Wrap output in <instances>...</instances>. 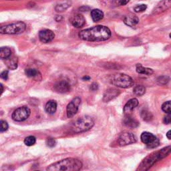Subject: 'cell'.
<instances>
[{
  "label": "cell",
  "mask_w": 171,
  "mask_h": 171,
  "mask_svg": "<svg viewBox=\"0 0 171 171\" xmlns=\"http://www.w3.org/2000/svg\"><path fill=\"white\" fill-rule=\"evenodd\" d=\"M79 37L88 42H102L108 40L111 37V31L104 26H96L88 29L80 31Z\"/></svg>",
  "instance_id": "1"
},
{
  "label": "cell",
  "mask_w": 171,
  "mask_h": 171,
  "mask_svg": "<svg viewBox=\"0 0 171 171\" xmlns=\"http://www.w3.org/2000/svg\"><path fill=\"white\" fill-rule=\"evenodd\" d=\"M82 167V163L78 159L67 158L50 164L46 169L49 171H78Z\"/></svg>",
  "instance_id": "2"
},
{
  "label": "cell",
  "mask_w": 171,
  "mask_h": 171,
  "mask_svg": "<svg viewBox=\"0 0 171 171\" xmlns=\"http://www.w3.org/2000/svg\"><path fill=\"white\" fill-rule=\"evenodd\" d=\"M94 125L93 118L90 116H84L75 121L71 126V130L74 133H80L86 132Z\"/></svg>",
  "instance_id": "3"
},
{
  "label": "cell",
  "mask_w": 171,
  "mask_h": 171,
  "mask_svg": "<svg viewBox=\"0 0 171 171\" xmlns=\"http://www.w3.org/2000/svg\"><path fill=\"white\" fill-rule=\"evenodd\" d=\"M111 83L117 87L122 88H130L134 85V80L128 75L125 74H116L111 78Z\"/></svg>",
  "instance_id": "4"
},
{
  "label": "cell",
  "mask_w": 171,
  "mask_h": 171,
  "mask_svg": "<svg viewBox=\"0 0 171 171\" xmlns=\"http://www.w3.org/2000/svg\"><path fill=\"white\" fill-rule=\"evenodd\" d=\"M26 29V25L23 22H17L0 27V33L2 34H20Z\"/></svg>",
  "instance_id": "5"
},
{
  "label": "cell",
  "mask_w": 171,
  "mask_h": 171,
  "mask_svg": "<svg viewBox=\"0 0 171 171\" xmlns=\"http://www.w3.org/2000/svg\"><path fill=\"white\" fill-rule=\"evenodd\" d=\"M171 153V146L166 147V148L163 149L161 150L154 153L148 156L145 160L144 163V167L149 166V167H150L151 165H153L156 161L161 160L162 159L166 157Z\"/></svg>",
  "instance_id": "6"
},
{
  "label": "cell",
  "mask_w": 171,
  "mask_h": 171,
  "mask_svg": "<svg viewBox=\"0 0 171 171\" xmlns=\"http://www.w3.org/2000/svg\"><path fill=\"white\" fill-rule=\"evenodd\" d=\"M140 139L149 149H154L159 146V140L157 137L149 132H144L140 136Z\"/></svg>",
  "instance_id": "7"
},
{
  "label": "cell",
  "mask_w": 171,
  "mask_h": 171,
  "mask_svg": "<svg viewBox=\"0 0 171 171\" xmlns=\"http://www.w3.org/2000/svg\"><path fill=\"white\" fill-rule=\"evenodd\" d=\"M31 114L30 109L27 106H23L17 108L12 114V119L16 122H22L27 120Z\"/></svg>",
  "instance_id": "8"
},
{
  "label": "cell",
  "mask_w": 171,
  "mask_h": 171,
  "mask_svg": "<svg viewBox=\"0 0 171 171\" xmlns=\"http://www.w3.org/2000/svg\"><path fill=\"white\" fill-rule=\"evenodd\" d=\"M81 103V98L77 96L72 99L66 107V114H67L68 118H72L76 115L78 111V108Z\"/></svg>",
  "instance_id": "9"
},
{
  "label": "cell",
  "mask_w": 171,
  "mask_h": 171,
  "mask_svg": "<svg viewBox=\"0 0 171 171\" xmlns=\"http://www.w3.org/2000/svg\"><path fill=\"white\" fill-rule=\"evenodd\" d=\"M136 142V138L134 134L128 132L121 133L118 139V142L120 146H126Z\"/></svg>",
  "instance_id": "10"
},
{
  "label": "cell",
  "mask_w": 171,
  "mask_h": 171,
  "mask_svg": "<svg viewBox=\"0 0 171 171\" xmlns=\"http://www.w3.org/2000/svg\"><path fill=\"white\" fill-rule=\"evenodd\" d=\"M171 7V0H162L160 1L156 6L154 8L152 12L153 15H158L161 13L167 11L168 9Z\"/></svg>",
  "instance_id": "11"
},
{
  "label": "cell",
  "mask_w": 171,
  "mask_h": 171,
  "mask_svg": "<svg viewBox=\"0 0 171 171\" xmlns=\"http://www.w3.org/2000/svg\"><path fill=\"white\" fill-rule=\"evenodd\" d=\"M54 89L56 92L61 93V94H64L67 93L70 91L71 86L70 84L67 80H60V81L56 82L55 85L54 86Z\"/></svg>",
  "instance_id": "12"
},
{
  "label": "cell",
  "mask_w": 171,
  "mask_h": 171,
  "mask_svg": "<svg viewBox=\"0 0 171 171\" xmlns=\"http://www.w3.org/2000/svg\"><path fill=\"white\" fill-rule=\"evenodd\" d=\"M55 34L50 30H43L39 32V38L41 42L47 44L54 39Z\"/></svg>",
  "instance_id": "13"
},
{
  "label": "cell",
  "mask_w": 171,
  "mask_h": 171,
  "mask_svg": "<svg viewBox=\"0 0 171 171\" xmlns=\"http://www.w3.org/2000/svg\"><path fill=\"white\" fill-rule=\"evenodd\" d=\"M120 94V90H118V89L113 88H109L106 90L104 94L103 101L104 102H110V100H112L115 99L118 96H119Z\"/></svg>",
  "instance_id": "14"
},
{
  "label": "cell",
  "mask_w": 171,
  "mask_h": 171,
  "mask_svg": "<svg viewBox=\"0 0 171 171\" xmlns=\"http://www.w3.org/2000/svg\"><path fill=\"white\" fill-rule=\"evenodd\" d=\"M71 23L74 27L80 28L85 25L86 20L82 14L78 13L74 15L71 19Z\"/></svg>",
  "instance_id": "15"
},
{
  "label": "cell",
  "mask_w": 171,
  "mask_h": 171,
  "mask_svg": "<svg viewBox=\"0 0 171 171\" xmlns=\"http://www.w3.org/2000/svg\"><path fill=\"white\" fill-rule=\"evenodd\" d=\"M124 22L128 26L134 27L139 23V19L134 14L130 13L125 17Z\"/></svg>",
  "instance_id": "16"
},
{
  "label": "cell",
  "mask_w": 171,
  "mask_h": 171,
  "mask_svg": "<svg viewBox=\"0 0 171 171\" xmlns=\"http://www.w3.org/2000/svg\"><path fill=\"white\" fill-rule=\"evenodd\" d=\"M138 105H139L138 100L136 98H132L125 104L123 111H124L126 115H129Z\"/></svg>",
  "instance_id": "17"
},
{
  "label": "cell",
  "mask_w": 171,
  "mask_h": 171,
  "mask_svg": "<svg viewBox=\"0 0 171 171\" xmlns=\"http://www.w3.org/2000/svg\"><path fill=\"white\" fill-rule=\"evenodd\" d=\"M123 122H124V125L125 126L131 128H137L139 126V122H138L134 118L132 117L129 115H127L125 116L124 120H123Z\"/></svg>",
  "instance_id": "18"
},
{
  "label": "cell",
  "mask_w": 171,
  "mask_h": 171,
  "mask_svg": "<svg viewBox=\"0 0 171 171\" xmlns=\"http://www.w3.org/2000/svg\"><path fill=\"white\" fill-rule=\"evenodd\" d=\"M45 110L49 115H54L57 110V102L53 100H49L46 104Z\"/></svg>",
  "instance_id": "19"
},
{
  "label": "cell",
  "mask_w": 171,
  "mask_h": 171,
  "mask_svg": "<svg viewBox=\"0 0 171 171\" xmlns=\"http://www.w3.org/2000/svg\"><path fill=\"white\" fill-rule=\"evenodd\" d=\"M6 64L9 69L14 70L17 68L18 60L16 57H9V58L6 59Z\"/></svg>",
  "instance_id": "20"
},
{
  "label": "cell",
  "mask_w": 171,
  "mask_h": 171,
  "mask_svg": "<svg viewBox=\"0 0 171 171\" xmlns=\"http://www.w3.org/2000/svg\"><path fill=\"white\" fill-rule=\"evenodd\" d=\"M91 17L94 22H97L104 18V13L100 9H94L91 11Z\"/></svg>",
  "instance_id": "21"
},
{
  "label": "cell",
  "mask_w": 171,
  "mask_h": 171,
  "mask_svg": "<svg viewBox=\"0 0 171 171\" xmlns=\"http://www.w3.org/2000/svg\"><path fill=\"white\" fill-rule=\"evenodd\" d=\"M136 70L137 73L140 74H144L147 76H150L154 73L153 70L151 68L143 67V66H142L140 64H138L136 65Z\"/></svg>",
  "instance_id": "22"
},
{
  "label": "cell",
  "mask_w": 171,
  "mask_h": 171,
  "mask_svg": "<svg viewBox=\"0 0 171 171\" xmlns=\"http://www.w3.org/2000/svg\"><path fill=\"white\" fill-rule=\"evenodd\" d=\"M12 51L7 47H2L0 49V58L2 60H6L11 57Z\"/></svg>",
  "instance_id": "23"
},
{
  "label": "cell",
  "mask_w": 171,
  "mask_h": 171,
  "mask_svg": "<svg viewBox=\"0 0 171 171\" xmlns=\"http://www.w3.org/2000/svg\"><path fill=\"white\" fill-rule=\"evenodd\" d=\"M71 4H72V2H66L64 3H61L57 5V6L55 7V10L57 12H65L66 9H67L68 7L71 6Z\"/></svg>",
  "instance_id": "24"
},
{
  "label": "cell",
  "mask_w": 171,
  "mask_h": 171,
  "mask_svg": "<svg viewBox=\"0 0 171 171\" xmlns=\"http://www.w3.org/2000/svg\"><path fill=\"white\" fill-rule=\"evenodd\" d=\"M25 73L29 78H36L40 75L39 71L35 68H27L25 70Z\"/></svg>",
  "instance_id": "25"
},
{
  "label": "cell",
  "mask_w": 171,
  "mask_h": 171,
  "mask_svg": "<svg viewBox=\"0 0 171 171\" xmlns=\"http://www.w3.org/2000/svg\"><path fill=\"white\" fill-rule=\"evenodd\" d=\"M133 92H134V93L136 95V96H141L145 94L146 88H144V86H143L138 85V86H136L134 88Z\"/></svg>",
  "instance_id": "26"
},
{
  "label": "cell",
  "mask_w": 171,
  "mask_h": 171,
  "mask_svg": "<svg viewBox=\"0 0 171 171\" xmlns=\"http://www.w3.org/2000/svg\"><path fill=\"white\" fill-rule=\"evenodd\" d=\"M141 118L146 122H150L153 118V115L148 110H143L141 112Z\"/></svg>",
  "instance_id": "27"
},
{
  "label": "cell",
  "mask_w": 171,
  "mask_h": 171,
  "mask_svg": "<svg viewBox=\"0 0 171 171\" xmlns=\"http://www.w3.org/2000/svg\"><path fill=\"white\" fill-rule=\"evenodd\" d=\"M36 142V139L34 136H29L24 139V144L27 146H32L34 145Z\"/></svg>",
  "instance_id": "28"
},
{
  "label": "cell",
  "mask_w": 171,
  "mask_h": 171,
  "mask_svg": "<svg viewBox=\"0 0 171 171\" xmlns=\"http://www.w3.org/2000/svg\"><path fill=\"white\" fill-rule=\"evenodd\" d=\"M162 110L164 112L171 115V101H167L163 104Z\"/></svg>",
  "instance_id": "29"
},
{
  "label": "cell",
  "mask_w": 171,
  "mask_h": 171,
  "mask_svg": "<svg viewBox=\"0 0 171 171\" xmlns=\"http://www.w3.org/2000/svg\"><path fill=\"white\" fill-rule=\"evenodd\" d=\"M147 8V6L145 4H141V5H137L134 7V10L136 13H140L145 11Z\"/></svg>",
  "instance_id": "30"
},
{
  "label": "cell",
  "mask_w": 171,
  "mask_h": 171,
  "mask_svg": "<svg viewBox=\"0 0 171 171\" xmlns=\"http://www.w3.org/2000/svg\"><path fill=\"white\" fill-rule=\"evenodd\" d=\"M169 81V78L167 76H160L157 79V82L161 85H164V84H167Z\"/></svg>",
  "instance_id": "31"
},
{
  "label": "cell",
  "mask_w": 171,
  "mask_h": 171,
  "mask_svg": "<svg viewBox=\"0 0 171 171\" xmlns=\"http://www.w3.org/2000/svg\"><path fill=\"white\" fill-rule=\"evenodd\" d=\"M46 144L47 146L49 147H54L56 146V140L54 139V138H51V137H49L47 138V140H46Z\"/></svg>",
  "instance_id": "32"
},
{
  "label": "cell",
  "mask_w": 171,
  "mask_h": 171,
  "mask_svg": "<svg viewBox=\"0 0 171 171\" xmlns=\"http://www.w3.org/2000/svg\"><path fill=\"white\" fill-rule=\"evenodd\" d=\"M8 124L6 121L1 120V128H0V131L1 132H3L5 131H6L8 129Z\"/></svg>",
  "instance_id": "33"
},
{
  "label": "cell",
  "mask_w": 171,
  "mask_h": 171,
  "mask_svg": "<svg viewBox=\"0 0 171 171\" xmlns=\"http://www.w3.org/2000/svg\"><path fill=\"white\" fill-rule=\"evenodd\" d=\"M129 2L130 0H115V3L117 6H125Z\"/></svg>",
  "instance_id": "34"
},
{
  "label": "cell",
  "mask_w": 171,
  "mask_h": 171,
  "mask_svg": "<svg viewBox=\"0 0 171 171\" xmlns=\"http://www.w3.org/2000/svg\"><path fill=\"white\" fill-rule=\"evenodd\" d=\"M163 122L165 125H169L171 123V115L170 114H168L167 116H166L164 119H163Z\"/></svg>",
  "instance_id": "35"
},
{
  "label": "cell",
  "mask_w": 171,
  "mask_h": 171,
  "mask_svg": "<svg viewBox=\"0 0 171 171\" xmlns=\"http://www.w3.org/2000/svg\"><path fill=\"white\" fill-rule=\"evenodd\" d=\"M0 76H1V78L6 80L8 78V71L7 70H5L3 72H2L1 73V75H0Z\"/></svg>",
  "instance_id": "36"
},
{
  "label": "cell",
  "mask_w": 171,
  "mask_h": 171,
  "mask_svg": "<svg viewBox=\"0 0 171 171\" xmlns=\"http://www.w3.org/2000/svg\"><path fill=\"white\" fill-rule=\"evenodd\" d=\"M90 90H92V91H96V90H97L98 89V84L97 83H92L91 84V86H90Z\"/></svg>",
  "instance_id": "37"
},
{
  "label": "cell",
  "mask_w": 171,
  "mask_h": 171,
  "mask_svg": "<svg viewBox=\"0 0 171 171\" xmlns=\"http://www.w3.org/2000/svg\"><path fill=\"white\" fill-rule=\"evenodd\" d=\"M55 20L56 21V22H60V21H61V20H62V17H61V16H56V17H55Z\"/></svg>",
  "instance_id": "38"
},
{
  "label": "cell",
  "mask_w": 171,
  "mask_h": 171,
  "mask_svg": "<svg viewBox=\"0 0 171 171\" xmlns=\"http://www.w3.org/2000/svg\"><path fill=\"white\" fill-rule=\"evenodd\" d=\"M167 137L169 140H171V130L168 131L167 133Z\"/></svg>",
  "instance_id": "39"
},
{
  "label": "cell",
  "mask_w": 171,
  "mask_h": 171,
  "mask_svg": "<svg viewBox=\"0 0 171 171\" xmlns=\"http://www.w3.org/2000/svg\"><path fill=\"white\" fill-rule=\"evenodd\" d=\"M83 80H90V77L89 76H84L83 78Z\"/></svg>",
  "instance_id": "40"
},
{
  "label": "cell",
  "mask_w": 171,
  "mask_h": 171,
  "mask_svg": "<svg viewBox=\"0 0 171 171\" xmlns=\"http://www.w3.org/2000/svg\"><path fill=\"white\" fill-rule=\"evenodd\" d=\"M1 87H2V94H3V87L2 84H1Z\"/></svg>",
  "instance_id": "41"
},
{
  "label": "cell",
  "mask_w": 171,
  "mask_h": 171,
  "mask_svg": "<svg viewBox=\"0 0 171 171\" xmlns=\"http://www.w3.org/2000/svg\"><path fill=\"white\" fill-rule=\"evenodd\" d=\"M6 1H16V0H6Z\"/></svg>",
  "instance_id": "42"
},
{
  "label": "cell",
  "mask_w": 171,
  "mask_h": 171,
  "mask_svg": "<svg viewBox=\"0 0 171 171\" xmlns=\"http://www.w3.org/2000/svg\"><path fill=\"white\" fill-rule=\"evenodd\" d=\"M169 36H170V38H171V33H170V34H169Z\"/></svg>",
  "instance_id": "43"
}]
</instances>
